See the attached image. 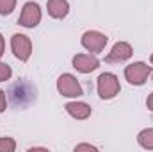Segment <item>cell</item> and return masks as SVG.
Masks as SVG:
<instances>
[{"label": "cell", "mask_w": 153, "mask_h": 152, "mask_svg": "<svg viewBox=\"0 0 153 152\" xmlns=\"http://www.w3.org/2000/svg\"><path fill=\"white\" fill-rule=\"evenodd\" d=\"M16 150V141L9 136L0 138V152H14Z\"/></svg>", "instance_id": "obj_12"}, {"label": "cell", "mask_w": 153, "mask_h": 152, "mask_svg": "<svg viewBox=\"0 0 153 152\" xmlns=\"http://www.w3.org/2000/svg\"><path fill=\"white\" fill-rule=\"evenodd\" d=\"M4 52H5V41H4V36H2V32H0V59H2Z\"/></svg>", "instance_id": "obj_18"}, {"label": "cell", "mask_w": 153, "mask_h": 152, "mask_svg": "<svg viewBox=\"0 0 153 152\" xmlns=\"http://www.w3.org/2000/svg\"><path fill=\"white\" fill-rule=\"evenodd\" d=\"M78 150H98V147H94L91 143H80V145L75 147V152H78Z\"/></svg>", "instance_id": "obj_15"}, {"label": "cell", "mask_w": 153, "mask_h": 152, "mask_svg": "<svg viewBox=\"0 0 153 152\" xmlns=\"http://www.w3.org/2000/svg\"><path fill=\"white\" fill-rule=\"evenodd\" d=\"M64 109H66V113L70 114L71 118H75V120H85V118H89V116H91V111H93L89 104L80 102V100L68 102V104L64 106Z\"/></svg>", "instance_id": "obj_9"}, {"label": "cell", "mask_w": 153, "mask_h": 152, "mask_svg": "<svg viewBox=\"0 0 153 152\" xmlns=\"http://www.w3.org/2000/svg\"><path fill=\"white\" fill-rule=\"evenodd\" d=\"M13 75V70H11V66L7 65V63H2L0 61V82H5V81H9Z\"/></svg>", "instance_id": "obj_14"}, {"label": "cell", "mask_w": 153, "mask_h": 152, "mask_svg": "<svg viewBox=\"0 0 153 152\" xmlns=\"http://www.w3.org/2000/svg\"><path fill=\"white\" fill-rule=\"evenodd\" d=\"M150 74H152V66H148L143 61H135V63H130L128 66H125V79L132 86H143L148 81Z\"/></svg>", "instance_id": "obj_2"}, {"label": "cell", "mask_w": 153, "mask_h": 152, "mask_svg": "<svg viewBox=\"0 0 153 152\" xmlns=\"http://www.w3.org/2000/svg\"><path fill=\"white\" fill-rule=\"evenodd\" d=\"M46 11H48V16H52L53 20H62L70 13V4L68 0H48Z\"/></svg>", "instance_id": "obj_10"}, {"label": "cell", "mask_w": 153, "mask_h": 152, "mask_svg": "<svg viewBox=\"0 0 153 152\" xmlns=\"http://www.w3.org/2000/svg\"><path fill=\"white\" fill-rule=\"evenodd\" d=\"M11 50L14 54V57L22 63H27L32 56V41L27 34H22V32H16L13 34L11 38Z\"/></svg>", "instance_id": "obj_3"}, {"label": "cell", "mask_w": 153, "mask_h": 152, "mask_svg": "<svg viewBox=\"0 0 153 152\" xmlns=\"http://www.w3.org/2000/svg\"><path fill=\"white\" fill-rule=\"evenodd\" d=\"M96 90H98L100 99H103V100L114 99L116 95H119V91H121V84H119L117 75L112 74V72L100 74L98 79H96Z\"/></svg>", "instance_id": "obj_1"}, {"label": "cell", "mask_w": 153, "mask_h": 152, "mask_svg": "<svg viewBox=\"0 0 153 152\" xmlns=\"http://www.w3.org/2000/svg\"><path fill=\"white\" fill-rule=\"evenodd\" d=\"M132 56H134L132 45L126 43V41H117L114 47H112V50L107 54L105 61H107V63H125V61H128Z\"/></svg>", "instance_id": "obj_8"}, {"label": "cell", "mask_w": 153, "mask_h": 152, "mask_svg": "<svg viewBox=\"0 0 153 152\" xmlns=\"http://www.w3.org/2000/svg\"><path fill=\"white\" fill-rule=\"evenodd\" d=\"M7 108V99H5V91L0 90V113H4Z\"/></svg>", "instance_id": "obj_16"}, {"label": "cell", "mask_w": 153, "mask_h": 152, "mask_svg": "<svg viewBox=\"0 0 153 152\" xmlns=\"http://www.w3.org/2000/svg\"><path fill=\"white\" fill-rule=\"evenodd\" d=\"M137 143L146 149V150H153V127L148 129H143L139 134H137Z\"/></svg>", "instance_id": "obj_11"}, {"label": "cell", "mask_w": 153, "mask_h": 152, "mask_svg": "<svg viewBox=\"0 0 153 152\" xmlns=\"http://www.w3.org/2000/svg\"><path fill=\"white\" fill-rule=\"evenodd\" d=\"M18 23L25 29H34L41 23V7L38 2H25L18 18Z\"/></svg>", "instance_id": "obj_5"}, {"label": "cell", "mask_w": 153, "mask_h": 152, "mask_svg": "<svg viewBox=\"0 0 153 152\" xmlns=\"http://www.w3.org/2000/svg\"><path fill=\"white\" fill-rule=\"evenodd\" d=\"M73 68L80 74H91L100 66V59L96 57V54H76L71 59Z\"/></svg>", "instance_id": "obj_7"}, {"label": "cell", "mask_w": 153, "mask_h": 152, "mask_svg": "<svg viewBox=\"0 0 153 152\" xmlns=\"http://www.w3.org/2000/svg\"><path fill=\"white\" fill-rule=\"evenodd\" d=\"M146 108H148L150 111H153V91L148 95V99H146Z\"/></svg>", "instance_id": "obj_17"}, {"label": "cell", "mask_w": 153, "mask_h": 152, "mask_svg": "<svg viewBox=\"0 0 153 152\" xmlns=\"http://www.w3.org/2000/svg\"><path fill=\"white\" fill-rule=\"evenodd\" d=\"M57 91L66 99H78L84 95V90H82L78 79L71 74H62L57 79Z\"/></svg>", "instance_id": "obj_4"}, {"label": "cell", "mask_w": 153, "mask_h": 152, "mask_svg": "<svg viewBox=\"0 0 153 152\" xmlns=\"http://www.w3.org/2000/svg\"><path fill=\"white\" fill-rule=\"evenodd\" d=\"M150 63H152V66H153V54L150 56ZM152 77H153V75H152Z\"/></svg>", "instance_id": "obj_19"}, {"label": "cell", "mask_w": 153, "mask_h": 152, "mask_svg": "<svg viewBox=\"0 0 153 152\" xmlns=\"http://www.w3.org/2000/svg\"><path fill=\"white\" fill-rule=\"evenodd\" d=\"M80 43L87 52L100 54V52H103L105 45L109 43V38L103 32H98V31H85L80 38Z\"/></svg>", "instance_id": "obj_6"}, {"label": "cell", "mask_w": 153, "mask_h": 152, "mask_svg": "<svg viewBox=\"0 0 153 152\" xmlns=\"http://www.w3.org/2000/svg\"><path fill=\"white\" fill-rule=\"evenodd\" d=\"M16 7V0H0V14L9 16Z\"/></svg>", "instance_id": "obj_13"}]
</instances>
